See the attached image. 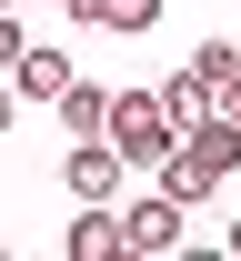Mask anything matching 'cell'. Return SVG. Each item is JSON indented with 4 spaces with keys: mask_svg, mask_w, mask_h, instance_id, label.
I'll return each instance as SVG.
<instances>
[{
    "mask_svg": "<svg viewBox=\"0 0 241 261\" xmlns=\"http://www.w3.org/2000/svg\"><path fill=\"white\" fill-rule=\"evenodd\" d=\"M70 261H121L131 241H121V201H81V221H70V241H61Z\"/></svg>",
    "mask_w": 241,
    "mask_h": 261,
    "instance_id": "obj_5",
    "label": "cell"
},
{
    "mask_svg": "<svg viewBox=\"0 0 241 261\" xmlns=\"http://www.w3.org/2000/svg\"><path fill=\"white\" fill-rule=\"evenodd\" d=\"M0 10H10V0H0Z\"/></svg>",
    "mask_w": 241,
    "mask_h": 261,
    "instance_id": "obj_14",
    "label": "cell"
},
{
    "mask_svg": "<svg viewBox=\"0 0 241 261\" xmlns=\"http://www.w3.org/2000/svg\"><path fill=\"white\" fill-rule=\"evenodd\" d=\"M211 111H221V121H241V70L221 81V91H211Z\"/></svg>",
    "mask_w": 241,
    "mask_h": 261,
    "instance_id": "obj_11",
    "label": "cell"
},
{
    "mask_svg": "<svg viewBox=\"0 0 241 261\" xmlns=\"http://www.w3.org/2000/svg\"><path fill=\"white\" fill-rule=\"evenodd\" d=\"M70 81H81V70H70V50H50V40H31V50L10 61V91L20 100H61Z\"/></svg>",
    "mask_w": 241,
    "mask_h": 261,
    "instance_id": "obj_6",
    "label": "cell"
},
{
    "mask_svg": "<svg viewBox=\"0 0 241 261\" xmlns=\"http://www.w3.org/2000/svg\"><path fill=\"white\" fill-rule=\"evenodd\" d=\"M70 20L81 31H111V0H70Z\"/></svg>",
    "mask_w": 241,
    "mask_h": 261,
    "instance_id": "obj_10",
    "label": "cell"
},
{
    "mask_svg": "<svg viewBox=\"0 0 241 261\" xmlns=\"http://www.w3.org/2000/svg\"><path fill=\"white\" fill-rule=\"evenodd\" d=\"M20 50H31V31H20V20H10V10H0V70L20 61Z\"/></svg>",
    "mask_w": 241,
    "mask_h": 261,
    "instance_id": "obj_9",
    "label": "cell"
},
{
    "mask_svg": "<svg viewBox=\"0 0 241 261\" xmlns=\"http://www.w3.org/2000/svg\"><path fill=\"white\" fill-rule=\"evenodd\" d=\"M171 141H181V111L161 91H111V151H121L131 171H161Z\"/></svg>",
    "mask_w": 241,
    "mask_h": 261,
    "instance_id": "obj_2",
    "label": "cell"
},
{
    "mask_svg": "<svg viewBox=\"0 0 241 261\" xmlns=\"http://www.w3.org/2000/svg\"><path fill=\"white\" fill-rule=\"evenodd\" d=\"M231 171H241V121L201 111V121H181L171 161H161V191H181V201H211L221 181H231Z\"/></svg>",
    "mask_w": 241,
    "mask_h": 261,
    "instance_id": "obj_1",
    "label": "cell"
},
{
    "mask_svg": "<svg viewBox=\"0 0 241 261\" xmlns=\"http://www.w3.org/2000/svg\"><path fill=\"white\" fill-rule=\"evenodd\" d=\"M50 111H61V130H70V141H101V130H111V91H101V81H70Z\"/></svg>",
    "mask_w": 241,
    "mask_h": 261,
    "instance_id": "obj_7",
    "label": "cell"
},
{
    "mask_svg": "<svg viewBox=\"0 0 241 261\" xmlns=\"http://www.w3.org/2000/svg\"><path fill=\"white\" fill-rule=\"evenodd\" d=\"M10 121H20V91H10V70H0V130H10Z\"/></svg>",
    "mask_w": 241,
    "mask_h": 261,
    "instance_id": "obj_12",
    "label": "cell"
},
{
    "mask_svg": "<svg viewBox=\"0 0 241 261\" xmlns=\"http://www.w3.org/2000/svg\"><path fill=\"white\" fill-rule=\"evenodd\" d=\"M111 31L141 40V31H161V0H111Z\"/></svg>",
    "mask_w": 241,
    "mask_h": 261,
    "instance_id": "obj_8",
    "label": "cell"
},
{
    "mask_svg": "<svg viewBox=\"0 0 241 261\" xmlns=\"http://www.w3.org/2000/svg\"><path fill=\"white\" fill-rule=\"evenodd\" d=\"M121 241H131V251H181V241H191V201H181V191L121 201Z\"/></svg>",
    "mask_w": 241,
    "mask_h": 261,
    "instance_id": "obj_3",
    "label": "cell"
},
{
    "mask_svg": "<svg viewBox=\"0 0 241 261\" xmlns=\"http://www.w3.org/2000/svg\"><path fill=\"white\" fill-rule=\"evenodd\" d=\"M121 151H111V130L101 141H70V161H61V181H70V201H121Z\"/></svg>",
    "mask_w": 241,
    "mask_h": 261,
    "instance_id": "obj_4",
    "label": "cell"
},
{
    "mask_svg": "<svg viewBox=\"0 0 241 261\" xmlns=\"http://www.w3.org/2000/svg\"><path fill=\"white\" fill-rule=\"evenodd\" d=\"M231 251H241V221H231Z\"/></svg>",
    "mask_w": 241,
    "mask_h": 261,
    "instance_id": "obj_13",
    "label": "cell"
}]
</instances>
